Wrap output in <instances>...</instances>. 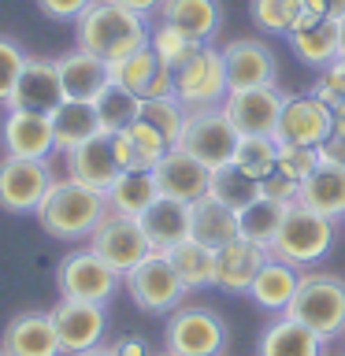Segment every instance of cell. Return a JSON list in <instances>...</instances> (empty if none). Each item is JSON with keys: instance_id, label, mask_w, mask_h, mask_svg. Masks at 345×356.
<instances>
[{"instance_id": "cell-1", "label": "cell", "mask_w": 345, "mask_h": 356, "mask_svg": "<svg viewBox=\"0 0 345 356\" xmlns=\"http://www.w3.org/2000/svg\"><path fill=\"white\" fill-rule=\"evenodd\" d=\"M74 41L82 52H93L108 67L127 60L130 52L149 49L152 30L141 15H134L115 0H97L82 19L74 22Z\"/></svg>"}, {"instance_id": "cell-2", "label": "cell", "mask_w": 345, "mask_h": 356, "mask_svg": "<svg viewBox=\"0 0 345 356\" xmlns=\"http://www.w3.org/2000/svg\"><path fill=\"white\" fill-rule=\"evenodd\" d=\"M108 211H111L108 193H100V189L86 182H74V178H56L38 208V219L52 238L78 241V238H89Z\"/></svg>"}, {"instance_id": "cell-3", "label": "cell", "mask_w": 345, "mask_h": 356, "mask_svg": "<svg viewBox=\"0 0 345 356\" xmlns=\"http://www.w3.org/2000/svg\"><path fill=\"white\" fill-rule=\"evenodd\" d=\"M289 319L300 327L316 330L323 341L345 334V278L330 271H308L300 275V286L286 308Z\"/></svg>"}, {"instance_id": "cell-4", "label": "cell", "mask_w": 345, "mask_h": 356, "mask_svg": "<svg viewBox=\"0 0 345 356\" xmlns=\"http://www.w3.org/2000/svg\"><path fill=\"white\" fill-rule=\"evenodd\" d=\"M334 222L338 219H327V216H319V211L305 208L300 200H294V204L286 208L282 227H278L267 252H271L275 260L294 264V267H308V264H316L330 252L334 230H338Z\"/></svg>"}, {"instance_id": "cell-5", "label": "cell", "mask_w": 345, "mask_h": 356, "mask_svg": "<svg viewBox=\"0 0 345 356\" xmlns=\"http://www.w3.org/2000/svg\"><path fill=\"white\" fill-rule=\"evenodd\" d=\"M163 349L175 356H223L227 349V323L216 308L182 305L167 316Z\"/></svg>"}, {"instance_id": "cell-6", "label": "cell", "mask_w": 345, "mask_h": 356, "mask_svg": "<svg viewBox=\"0 0 345 356\" xmlns=\"http://www.w3.org/2000/svg\"><path fill=\"white\" fill-rule=\"evenodd\" d=\"M227 93V67H223V49H216V44H200L193 60L175 71V97L186 111L223 108Z\"/></svg>"}, {"instance_id": "cell-7", "label": "cell", "mask_w": 345, "mask_h": 356, "mask_svg": "<svg viewBox=\"0 0 345 356\" xmlns=\"http://www.w3.org/2000/svg\"><path fill=\"white\" fill-rule=\"evenodd\" d=\"M238 141H241V134L234 130V122H230L227 111H223V108H208V111H189V122L182 130L178 149H186L189 156H197V160L216 175V171H223V167L234 163Z\"/></svg>"}, {"instance_id": "cell-8", "label": "cell", "mask_w": 345, "mask_h": 356, "mask_svg": "<svg viewBox=\"0 0 345 356\" xmlns=\"http://www.w3.org/2000/svg\"><path fill=\"white\" fill-rule=\"evenodd\" d=\"M122 282H127L134 305L149 312V316H171L175 308H182V300L189 293L163 252H152L149 260H141L130 275H122Z\"/></svg>"}, {"instance_id": "cell-9", "label": "cell", "mask_w": 345, "mask_h": 356, "mask_svg": "<svg viewBox=\"0 0 345 356\" xmlns=\"http://www.w3.org/2000/svg\"><path fill=\"white\" fill-rule=\"evenodd\" d=\"M119 282H122V275L108 260H100L93 249L67 252L60 260V267H56V289L67 300H97V305H108L111 293L119 289Z\"/></svg>"}, {"instance_id": "cell-10", "label": "cell", "mask_w": 345, "mask_h": 356, "mask_svg": "<svg viewBox=\"0 0 345 356\" xmlns=\"http://www.w3.org/2000/svg\"><path fill=\"white\" fill-rule=\"evenodd\" d=\"M89 249H93L100 260H108L119 275H130L141 260H149L156 252L152 241L145 238L141 222L134 216H122V211H108V216L97 222V230L89 234Z\"/></svg>"}, {"instance_id": "cell-11", "label": "cell", "mask_w": 345, "mask_h": 356, "mask_svg": "<svg viewBox=\"0 0 345 356\" xmlns=\"http://www.w3.org/2000/svg\"><path fill=\"white\" fill-rule=\"evenodd\" d=\"M56 182L49 160H26V156H4L0 160V208L15 216H38L45 193Z\"/></svg>"}, {"instance_id": "cell-12", "label": "cell", "mask_w": 345, "mask_h": 356, "mask_svg": "<svg viewBox=\"0 0 345 356\" xmlns=\"http://www.w3.org/2000/svg\"><path fill=\"white\" fill-rule=\"evenodd\" d=\"M282 104L286 93L278 86H252V89H230L223 111L230 115L234 130L241 138H275Z\"/></svg>"}, {"instance_id": "cell-13", "label": "cell", "mask_w": 345, "mask_h": 356, "mask_svg": "<svg viewBox=\"0 0 345 356\" xmlns=\"http://www.w3.org/2000/svg\"><path fill=\"white\" fill-rule=\"evenodd\" d=\"M52 323L60 334L63 356H82L97 345H104L108 334V308L97 300H67L60 297L52 308Z\"/></svg>"}, {"instance_id": "cell-14", "label": "cell", "mask_w": 345, "mask_h": 356, "mask_svg": "<svg viewBox=\"0 0 345 356\" xmlns=\"http://www.w3.org/2000/svg\"><path fill=\"white\" fill-rule=\"evenodd\" d=\"M334 134V108L316 93H286L282 119H278L275 141L278 145H312L319 149Z\"/></svg>"}, {"instance_id": "cell-15", "label": "cell", "mask_w": 345, "mask_h": 356, "mask_svg": "<svg viewBox=\"0 0 345 356\" xmlns=\"http://www.w3.org/2000/svg\"><path fill=\"white\" fill-rule=\"evenodd\" d=\"M63 156H67V178L93 186L100 193H108L111 182L122 175V163L115 152V134H97V138L67 149Z\"/></svg>"}, {"instance_id": "cell-16", "label": "cell", "mask_w": 345, "mask_h": 356, "mask_svg": "<svg viewBox=\"0 0 345 356\" xmlns=\"http://www.w3.org/2000/svg\"><path fill=\"white\" fill-rule=\"evenodd\" d=\"M223 67H227L230 89H252V86H278V60L264 41L238 38L223 49Z\"/></svg>"}, {"instance_id": "cell-17", "label": "cell", "mask_w": 345, "mask_h": 356, "mask_svg": "<svg viewBox=\"0 0 345 356\" xmlns=\"http://www.w3.org/2000/svg\"><path fill=\"white\" fill-rule=\"evenodd\" d=\"M152 175H156V186H160L163 197L186 200V204L211 193V171L186 149H167L163 160L152 167Z\"/></svg>"}, {"instance_id": "cell-18", "label": "cell", "mask_w": 345, "mask_h": 356, "mask_svg": "<svg viewBox=\"0 0 345 356\" xmlns=\"http://www.w3.org/2000/svg\"><path fill=\"white\" fill-rule=\"evenodd\" d=\"M63 100H67V93H63V82H60V71H56V60H26L8 108L52 115Z\"/></svg>"}, {"instance_id": "cell-19", "label": "cell", "mask_w": 345, "mask_h": 356, "mask_svg": "<svg viewBox=\"0 0 345 356\" xmlns=\"http://www.w3.org/2000/svg\"><path fill=\"white\" fill-rule=\"evenodd\" d=\"M8 156H26V160H49L56 149V134H52V119L41 111H15L8 108L4 127H0Z\"/></svg>"}, {"instance_id": "cell-20", "label": "cell", "mask_w": 345, "mask_h": 356, "mask_svg": "<svg viewBox=\"0 0 345 356\" xmlns=\"http://www.w3.org/2000/svg\"><path fill=\"white\" fill-rule=\"evenodd\" d=\"M0 349L8 356H63L52 312H22L4 327Z\"/></svg>"}, {"instance_id": "cell-21", "label": "cell", "mask_w": 345, "mask_h": 356, "mask_svg": "<svg viewBox=\"0 0 345 356\" xmlns=\"http://www.w3.org/2000/svg\"><path fill=\"white\" fill-rule=\"evenodd\" d=\"M145 238L152 241L156 252H167L171 245L186 241L189 234H193V204H186V200H175V197H156L149 208L138 216Z\"/></svg>"}, {"instance_id": "cell-22", "label": "cell", "mask_w": 345, "mask_h": 356, "mask_svg": "<svg viewBox=\"0 0 345 356\" xmlns=\"http://www.w3.org/2000/svg\"><path fill=\"white\" fill-rule=\"evenodd\" d=\"M267 260H271V252L249 238L223 245V249H216V286L227 293H249L252 278L260 275Z\"/></svg>"}, {"instance_id": "cell-23", "label": "cell", "mask_w": 345, "mask_h": 356, "mask_svg": "<svg viewBox=\"0 0 345 356\" xmlns=\"http://www.w3.org/2000/svg\"><path fill=\"white\" fill-rule=\"evenodd\" d=\"M160 19L167 26L182 30L189 41L211 44L219 26H223V4L219 0H163Z\"/></svg>"}, {"instance_id": "cell-24", "label": "cell", "mask_w": 345, "mask_h": 356, "mask_svg": "<svg viewBox=\"0 0 345 356\" xmlns=\"http://www.w3.org/2000/svg\"><path fill=\"white\" fill-rule=\"evenodd\" d=\"M289 49L300 63L323 71L327 63H334L342 56V33H338V19H300L297 30L289 33Z\"/></svg>"}, {"instance_id": "cell-25", "label": "cell", "mask_w": 345, "mask_h": 356, "mask_svg": "<svg viewBox=\"0 0 345 356\" xmlns=\"http://www.w3.org/2000/svg\"><path fill=\"white\" fill-rule=\"evenodd\" d=\"M56 71H60V82H63V93L67 100H93L100 97V89L111 82V67L104 60H97L93 52H67L56 60Z\"/></svg>"}, {"instance_id": "cell-26", "label": "cell", "mask_w": 345, "mask_h": 356, "mask_svg": "<svg viewBox=\"0 0 345 356\" xmlns=\"http://www.w3.org/2000/svg\"><path fill=\"white\" fill-rule=\"evenodd\" d=\"M323 349H327V341L316 330H308L297 319H289L286 312L267 323L260 334V345H256L260 356H327Z\"/></svg>"}, {"instance_id": "cell-27", "label": "cell", "mask_w": 345, "mask_h": 356, "mask_svg": "<svg viewBox=\"0 0 345 356\" xmlns=\"http://www.w3.org/2000/svg\"><path fill=\"white\" fill-rule=\"evenodd\" d=\"M297 286H300V271L294 264H286V260H267L260 267V275L252 278V286H249V297L252 305H260L264 312H275V316H282V312L289 308V300H294L297 293Z\"/></svg>"}, {"instance_id": "cell-28", "label": "cell", "mask_w": 345, "mask_h": 356, "mask_svg": "<svg viewBox=\"0 0 345 356\" xmlns=\"http://www.w3.org/2000/svg\"><path fill=\"white\" fill-rule=\"evenodd\" d=\"M300 204L327 219H345V167L319 160V167L300 182Z\"/></svg>"}, {"instance_id": "cell-29", "label": "cell", "mask_w": 345, "mask_h": 356, "mask_svg": "<svg viewBox=\"0 0 345 356\" xmlns=\"http://www.w3.org/2000/svg\"><path fill=\"white\" fill-rule=\"evenodd\" d=\"M193 241L208 245V249H223V245L238 241L241 238V227H238V211H230L223 200L216 197H200L193 200Z\"/></svg>"}, {"instance_id": "cell-30", "label": "cell", "mask_w": 345, "mask_h": 356, "mask_svg": "<svg viewBox=\"0 0 345 356\" xmlns=\"http://www.w3.org/2000/svg\"><path fill=\"white\" fill-rule=\"evenodd\" d=\"M167 149H171V145H167L160 134H156L149 122H141V119L115 134V152H119L122 171H152V167L163 160Z\"/></svg>"}, {"instance_id": "cell-31", "label": "cell", "mask_w": 345, "mask_h": 356, "mask_svg": "<svg viewBox=\"0 0 345 356\" xmlns=\"http://www.w3.org/2000/svg\"><path fill=\"white\" fill-rule=\"evenodd\" d=\"M49 119H52V134H56V149H63V152L97 138V134H104L97 119V108L89 100H63Z\"/></svg>"}, {"instance_id": "cell-32", "label": "cell", "mask_w": 345, "mask_h": 356, "mask_svg": "<svg viewBox=\"0 0 345 356\" xmlns=\"http://www.w3.org/2000/svg\"><path fill=\"white\" fill-rule=\"evenodd\" d=\"M163 256H167V264L178 271V278L186 282V289L216 286V249H208V245L186 238V241L171 245Z\"/></svg>"}, {"instance_id": "cell-33", "label": "cell", "mask_w": 345, "mask_h": 356, "mask_svg": "<svg viewBox=\"0 0 345 356\" xmlns=\"http://www.w3.org/2000/svg\"><path fill=\"white\" fill-rule=\"evenodd\" d=\"M156 197H160V186H156L152 171H122L115 182H111V189H108V208L138 219Z\"/></svg>"}, {"instance_id": "cell-34", "label": "cell", "mask_w": 345, "mask_h": 356, "mask_svg": "<svg viewBox=\"0 0 345 356\" xmlns=\"http://www.w3.org/2000/svg\"><path fill=\"white\" fill-rule=\"evenodd\" d=\"M93 108H97L100 130H104V134H119V130H127L130 122H138V115H141V97H134L130 89L108 82L104 89H100V97L93 100Z\"/></svg>"}, {"instance_id": "cell-35", "label": "cell", "mask_w": 345, "mask_h": 356, "mask_svg": "<svg viewBox=\"0 0 345 356\" xmlns=\"http://www.w3.org/2000/svg\"><path fill=\"white\" fill-rule=\"evenodd\" d=\"M289 204H278V200H252L249 208L238 211V227H241V238H249L256 245H264V249H271L278 227H282V216H286Z\"/></svg>"}, {"instance_id": "cell-36", "label": "cell", "mask_w": 345, "mask_h": 356, "mask_svg": "<svg viewBox=\"0 0 345 356\" xmlns=\"http://www.w3.org/2000/svg\"><path fill=\"white\" fill-rule=\"evenodd\" d=\"M141 122H149V127L160 134V138L178 149V141H182V130L189 122V111L178 104V97H163V100H141Z\"/></svg>"}, {"instance_id": "cell-37", "label": "cell", "mask_w": 345, "mask_h": 356, "mask_svg": "<svg viewBox=\"0 0 345 356\" xmlns=\"http://www.w3.org/2000/svg\"><path fill=\"white\" fill-rule=\"evenodd\" d=\"M249 15L256 30L289 38L297 30V22L305 19V0H249Z\"/></svg>"}, {"instance_id": "cell-38", "label": "cell", "mask_w": 345, "mask_h": 356, "mask_svg": "<svg viewBox=\"0 0 345 356\" xmlns=\"http://www.w3.org/2000/svg\"><path fill=\"white\" fill-rule=\"evenodd\" d=\"M211 197L223 200L230 211H241V208H249L252 200H260V182L230 163V167H223V171L211 175Z\"/></svg>"}, {"instance_id": "cell-39", "label": "cell", "mask_w": 345, "mask_h": 356, "mask_svg": "<svg viewBox=\"0 0 345 356\" xmlns=\"http://www.w3.org/2000/svg\"><path fill=\"white\" fill-rule=\"evenodd\" d=\"M160 67L163 63H160V56H156L152 49H138V52H130L127 60L111 63V82L130 89L134 97H145V89H149V82L156 78Z\"/></svg>"}, {"instance_id": "cell-40", "label": "cell", "mask_w": 345, "mask_h": 356, "mask_svg": "<svg viewBox=\"0 0 345 356\" xmlns=\"http://www.w3.org/2000/svg\"><path fill=\"white\" fill-rule=\"evenodd\" d=\"M234 167L256 178V182H264L278 167V141L275 138H241L238 152H234Z\"/></svg>"}, {"instance_id": "cell-41", "label": "cell", "mask_w": 345, "mask_h": 356, "mask_svg": "<svg viewBox=\"0 0 345 356\" xmlns=\"http://www.w3.org/2000/svg\"><path fill=\"white\" fill-rule=\"evenodd\" d=\"M149 49L160 56V63H163V67L178 71V67H186V63L200 52V44H197V41H189L182 30H175V26H167V22H160V26L152 30Z\"/></svg>"}, {"instance_id": "cell-42", "label": "cell", "mask_w": 345, "mask_h": 356, "mask_svg": "<svg viewBox=\"0 0 345 356\" xmlns=\"http://www.w3.org/2000/svg\"><path fill=\"white\" fill-rule=\"evenodd\" d=\"M319 149H312V145H278V171L297 178V182H305V178L319 167Z\"/></svg>"}, {"instance_id": "cell-43", "label": "cell", "mask_w": 345, "mask_h": 356, "mask_svg": "<svg viewBox=\"0 0 345 356\" xmlns=\"http://www.w3.org/2000/svg\"><path fill=\"white\" fill-rule=\"evenodd\" d=\"M30 56L19 49L11 38H0V104H8L11 93H15V82L22 74V67H26Z\"/></svg>"}, {"instance_id": "cell-44", "label": "cell", "mask_w": 345, "mask_h": 356, "mask_svg": "<svg viewBox=\"0 0 345 356\" xmlns=\"http://www.w3.org/2000/svg\"><path fill=\"white\" fill-rule=\"evenodd\" d=\"M319 100H327L330 108L345 104V56H338L334 63H327L316 78V89H312Z\"/></svg>"}, {"instance_id": "cell-45", "label": "cell", "mask_w": 345, "mask_h": 356, "mask_svg": "<svg viewBox=\"0 0 345 356\" xmlns=\"http://www.w3.org/2000/svg\"><path fill=\"white\" fill-rule=\"evenodd\" d=\"M260 197L278 200V204H294V200L300 197V182H297V178H289V175H282L275 167V171L260 182Z\"/></svg>"}, {"instance_id": "cell-46", "label": "cell", "mask_w": 345, "mask_h": 356, "mask_svg": "<svg viewBox=\"0 0 345 356\" xmlns=\"http://www.w3.org/2000/svg\"><path fill=\"white\" fill-rule=\"evenodd\" d=\"M97 0H38V8L56 22H78Z\"/></svg>"}, {"instance_id": "cell-47", "label": "cell", "mask_w": 345, "mask_h": 356, "mask_svg": "<svg viewBox=\"0 0 345 356\" xmlns=\"http://www.w3.org/2000/svg\"><path fill=\"white\" fill-rule=\"evenodd\" d=\"M305 15L308 19H342L345 0H305Z\"/></svg>"}, {"instance_id": "cell-48", "label": "cell", "mask_w": 345, "mask_h": 356, "mask_svg": "<svg viewBox=\"0 0 345 356\" xmlns=\"http://www.w3.org/2000/svg\"><path fill=\"white\" fill-rule=\"evenodd\" d=\"M111 353L115 356H152L145 338H138V334H122V338H115L111 341Z\"/></svg>"}, {"instance_id": "cell-49", "label": "cell", "mask_w": 345, "mask_h": 356, "mask_svg": "<svg viewBox=\"0 0 345 356\" xmlns=\"http://www.w3.org/2000/svg\"><path fill=\"white\" fill-rule=\"evenodd\" d=\"M319 156L327 163H338V167H345V138H327L319 145Z\"/></svg>"}, {"instance_id": "cell-50", "label": "cell", "mask_w": 345, "mask_h": 356, "mask_svg": "<svg viewBox=\"0 0 345 356\" xmlns=\"http://www.w3.org/2000/svg\"><path fill=\"white\" fill-rule=\"evenodd\" d=\"M115 4H122L127 11H134V15H141V19H149V15H156V11H160L163 0H115Z\"/></svg>"}, {"instance_id": "cell-51", "label": "cell", "mask_w": 345, "mask_h": 356, "mask_svg": "<svg viewBox=\"0 0 345 356\" xmlns=\"http://www.w3.org/2000/svg\"><path fill=\"white\" fill-rule=\"evenodd\" d=\"M330 138H345V104L334 108V134Z\"/></svg>"}, {"instance_id": "cell-52", "label": "cell", "mask_w": 345, "mask_h": 356, "mask_svg": "<svg viewBox=\"0 0 345 356\" xmlns=\"http://www.w3.org/2000/svg\"><path fill=\"white\" fill-rule=\"evenodd\" d=\"M82 356H115V353H111V345H97V349H89Z\"/></svg>"}, {"instance_id": "cell-53", "label": "cell", "mask_w": 345, "mask_h": 356, "mask_svg": "<svg viewBox=\"0 0 345 356\" xmlns=\"http://www.w3.org/2000/svg\"><path fill=\"white\" fill-rule=\"evenodd\" d=\"M338 33H342V56H345V15L338 19Z\"/></svg>"}, {"instance_id": "cell-54", "label": "cell", "mask_w": 345, "mask_h": 356, "mask_svg": "<svg viewBox=\"0 0 345 356\" xmlns=\"http://www.w3.org/2000/svg\"><path fill=\"white\" fill-rule=\"evenodd\" d=\"M156 356H175V353H167V349H163V353H156Z\"/></svg>"}, {"instance_id": "cell-55", "label": "cell", "mask_w": 345, "mask_h": 356, "mask_svg": "<svg viewBox=\"0 0 345 356\" xmlns=\"http://www.w3.org/2000/svg\"><path fill=\"white\" fill-rule=\"evenodd\" d=\"M0 356H8V353H4V349H0Z\"/></svg>"}]
</instances>
